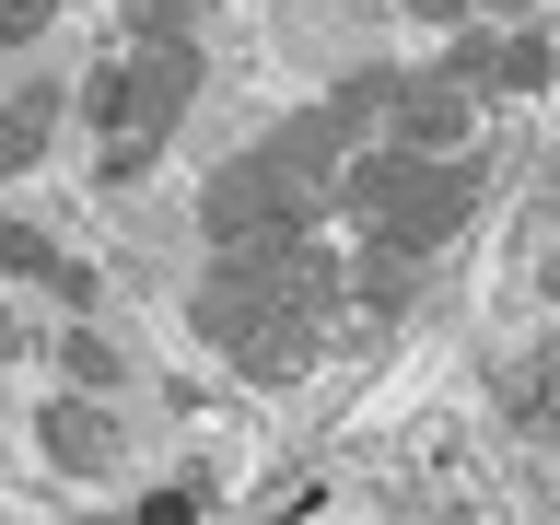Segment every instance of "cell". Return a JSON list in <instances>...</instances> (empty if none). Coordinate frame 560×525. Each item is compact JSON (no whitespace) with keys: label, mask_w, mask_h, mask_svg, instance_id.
Returning a JSON list of instances; mask_svg holds the SVG:
<instances>
[{"label":"cell","mask_w":560,"mask_h":525,"mask_svg":"<svg viewBox=\"0 0 560 525\" xmlns=\"http://www.w3.org/2000/svg\"><path fill=\"white\" fill-rule=\"evenodd\" d=\"M490 175H502V152H362V164L327 175V199L362 222L374 245H397V257H432V245H455L467 222H479Z\"/></svg>","instance_id":"cell-1"},{"label":"cell","mask_w":560,"mask_h":525,"mask_svg":"<svg viewBox=\"0 0 560 525\" xmlns=\"http://www.w3.org/2000/svg\"><path fill=\"white\" fill-rule=\"evenodd\" d=\"M59 362H70V385H94V397H105V385H129V350L105 339L94 315H70V339H59Z\"/></svg>","instance_id":"cell-11"},{"label":"cell","mask_w":560,"mask_h":525,"mask_svg":"<svg viewBox=\"0 0 560 525\" xmlns=\"http://www.w3.org/2000/svg\"><path fill=\"white\" fill-rule=\"evenodd\" d=\"M47 292H59L70 315H94V304H105V269H82V257H59V269H47Z\"/></svg>","instance_id":"cell-19"},{"label":"cell","mask_w":560,"mask_h":525,"mask_svg":"<svg viewBox=\"0 0 560 525\" xmlns=\"http://www.w3.org/2000/svg\"><path fill=\"white\" fill-rule=\"evenodd\" d=\"M549 385H560V350L502 362V420H514V432H537V420H549Z\"/></svg>","instance_id":"cell-12"},{"label":"cell","mask_w":560,"mask_h":525,"mask_svg":"<svg viewBox=\"0 0 560 525\" xmlns=\"http://www.w3.org/2000/svg\"><path fill=\"white\" fill-rule=\"evenodd\" d=\"M35 432H47V467H59V479H117V467H129V432L105 420V397H47Z\"/></svg>","instance_id":"cell-6"},{"label":"cell","mask_w":560,"mask_h":525,"mask_svg":"<svg viewBox=\"0 0 560 525\" xmlns=\"http://www.w3.org/2000/svg\"><path fill=\"white\" fill-rule=\"evenodd\" d=\"M327 210V187L292 164H269L257 140L245 152H222V164L199 175V199H187V222H199L210 245H304V222Z\"/></svg>","instance_id":"cell-3"},{"label":"cell","mask_w":560,"mask_h":525,"mask_svg":"<svg viewBox=\"0 0 560 525\" xmlns=\"http://www.w3.org/2000/svg\"><path fill=\"white\" fill-rule=\"evenodd\" d=\"M397 12H420V24H467V0H397Z\"/></svg>","instance_id":"cell-20"},{"label":"cell","mask_w":560,"mask_h":525,"mask_svg":"<svg viewBox=\"0 0 560 525\" xmlns=\"http://www.w3.org/2000/svg\"><path fill=\"white\" fill-rule=\"evenodd\" d=\"M199 94H210V47L199 35H140L129 70H94V82H82V117L105 129V187H140V164L187 129Z\"/></svg>","instance_id":"cell-2"},{"label":"cell","mask_w":560,"mask_h":525,"mask_svg":"<svg viewBox=\"0 0 560 525\" xmlns=\"http://www.w3.org/2000/svg\"><path fill=\"white\" fill-rule=\"evenodd\" d=\"M479 12H537V0H479Z\"/></svg>","instance_id":"cell-22"},{"label":"cell","mask_w":560,"mask_h":525,"mask_svg":"<svg viewBox=\"0 0 560 525\" xmlns=\"http://www.w3.org/2000/svg\"><path fill=\"white\" fill-rule=\"evenodd\" d=\"M397 82H409V70L385 59V47H374V59H350V70H327V117H339L350 140H362V129H385V105H397Z\"/></svg>","instance_id":"cell-9"},{"label":"cell","mask_w":560,"mask_h":525,"mask_svg":"<svg viewBox=\"0 0 560 525\" xmlns=\"http://www.w3.org/2000/svg\"><path fill=\"white\" fill-rule=\"evenodd\" d=\"M339 304H362L374 327H397V315L420 304V257H397V245H374V234H362V257L339 269Z\"/></svg>","instance_id":"cell-7"},{"label":"cell","mask_w":560,"mask_h":525,"mask_svg":"<svg viewBox=\"0 0 560 525\" xmlns=\"http://www.w3.org/2000/svg\"><path fill=\"white\" fill-rule=\"evenodd\" d=\"M479 94H490V35H455L444 59L409 70V82H397V105H385L397 152H455V140L479 129Z\"/></svg>","instance_id":"cell-4"},{"label":"cell","mask_w":560,"mask_h":525,"mask_svg":"<svg viewBox=\"0 0 560 525\" xmlns=\"http://www.w3.org/2000/svg\"><path fill=\"white\" fill-rule=\"evenodd\" d=\"M0 269H24V280H47V269H59V245L35 234V222H0Z\"/></svg>","instance_id":"cell-15"},{"label":"cell","mask_w":560,"mask_h":525,"mask_svg":"<svg viewBox=\"0 0 560 525\" xmlns=\"http://www.w3.org/2000/svg\"><path fill=\"white\" fill-rule=\"evenodd\" d=\"M117 199H129V187H117ZM117 234H129V257H164V245L187 234V210H164V199H129V210H117Z\"/></svg>","instance_id":"cell-14"},{"label":"cell","mask_w":560,"mask_h":525,"mask_svg":"<svg viewBox=\"0 0 560 525\" xmlns=\"http://www.w3.org/2000/svg\"><path fill=\"white\" fill-rule=\"evenodd\" d=\"M12 350H24V327H12V315H0V362H12Z\"/></svg>","instance_id":"cell-21"},{"label":"cell","mask_w":560,"mask_h":525,"mask_svg":"<svg viewBox=\"0 0 560 525\" xmlns=\"http://www.w3.org/2000/svg\"><path fill=\"white\" fill-rule=\"evenodd\" d=\"M490 94H549V35H537V24L490 47Z\"/></svg>","instance_id":"cell-13"},{"label":"cell","mask_w":560,"mask_h":525,"mask_svg":"<svg viewBox=\"0 0 560 525\" xmlns=\"http://www.w3.org/2000/svg\"><path fill=\"white\" fill-rule=\"evenodd\" d=\"M140 514H152V525H187V514H210V467H187V479H175V490H152Z\"/></svg>","instance_id":"cell-16"},{"label":"cell","mask_w":560,"mask_h":525,"mask_svg":"<svg viewBox=\"0 0 560 525\" xmlns=\"http://www.w3.org/2000/svg\"><path fill=\"white\" fill-rule=\"evenodd\" d=\"M47 12H59V0H0V59H24L35 35H47Z\"/></svg>","instance_id":"cell-17"},{"label":"cell","mask_w":560,"mask_h":525,"mask_svg":"<svg viewBox=\"0 0 560 525\" xmlns=\"http://www.w3.org/2000/svg\"><path fill=\"white\" fill-rule=\"evenodd\" d=\"M257 152H269V164H292V175H315V187H327V175L350 164V129H339V117H327V105H292V117H280V129L257 140Z\"/></svg>","instance_id":"cell-8"},{"label":"cell","mask_w":560,"mask_h":525,"mask_svg":"<svg viewBox=\"0 0 560 525\" xmlns=\"http://www.w3.org/2000/svg\"><path fill=\"white\" fill-rule=\"evenodd\" d=\"M59 82H24V105H12V117H0V175H24L35 152H47V129H59Z\"/></svg>","instance_id":"cell-10"},{"label":"cell","mask_w":560,"mask_h":525,"mask_svg":"<svg viewBox=\"0 0 560 525\" xmlns=\"http://www.w3.org/2000/svg\"><path fill=\"white\" fill-rule=\"evenodd\" d=\"M315 350H327V315H304V304H269V315H257V327L234 339V374L280 397V385H304V374H315Z\"/></svg>","instance_id":"cell-5"},{"label":"cell","mask_w":560,"mask_h":525,"mask_svg":"<svg viewBox=\"0 0 560 525\" xmlns=\"http://www.w3.org/2000/svg\"><path fill=\"white\" fill-rule=\"evenodd\" d=\"M199 12H210V0H129L140 35H199Z\"/></svg>","instance_id":"cell-18"}]
</instances>
